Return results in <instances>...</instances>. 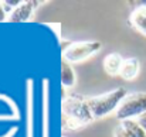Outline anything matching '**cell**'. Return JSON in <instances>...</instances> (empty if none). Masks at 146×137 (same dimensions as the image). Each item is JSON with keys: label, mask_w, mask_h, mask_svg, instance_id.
Masks as SVG:
<instances>
[{"label": "cell", "mask_w": 146, "mask_h": 137, "mask_svg": "<svg viewBox=\"0 0 146 137\" xmlns=\"http://www.w3.org/2000/svg\"><path fill=\"white\" fill-rule=\"evenodd\" d=\"M61 115H62V129L65 132L70 130L75 132L81 127L88 126L91 122L95 120L88 106L87 97L77 93H68L62 97Z\"/></svg>", "instance_id": "obj_1"}, {"label": "cell", "mask_w": 146, "mask_h": 137, "mask_svg": "<svg viewBox=\"0 0 146 137\" xmlns=\"http://www.w3.org/2000/svg\"><path fill=\"white\" fill-rule=\"evenodd\" d=\"M126 95H128L126 89L119 86V88H115L112 91H108L97 96H88L87 102H88V106L91 109L94 119L101 120V119L111 116L112 113L115 115Z\"/></svg>", "instance_id": "obj_2"}, {"label": "cell", "mask_w": 146, "mask_h": 137, "mask_svg": "<svg viewBox=\"0 0 146 137\" xmlns=\"http://www.w3.org/2000/svg\"><path fill=\"white\" fill-rule=\"evenodd\" d=\"M102 49V43L99 40H85V41H72L64 47L61 52L62 61L68 64H81L92 58Z\"/></svg>", "instance_id": "obj_3"}, {"label": "cell", "mask_w": 146, "mask_h": 137, "mask_svg": "<svg viewBox=\"0 0 146 137\" xmlns=\"http://www.w3.org/2000/svg\"><path fill=\"white\" fill-rule=\"evenodd\" d=\"M146 112V92H132L125 96L119 105L115 117L118 122L136 120L141 115Z\"/></svg>", "instance_id": "obj_4"}, {"label": "cell", "mask_w": 146, "mask_h": 137, "mask_svg": "<svg viewBox=\"0 0 146 137\" xmlns=\"http://www.w3.org/2000/svg\"><path fill=\"white\" fill-rule=\"evenodd\" d=\"M46 1H37V0H27V1H21V4L9 16L10 23H23V21H29L33 17V13L40 7V4H44Z\"/></svg>", "instance_id": "obj_5"}, {"label": "cell", "mask_w": 146, "mask_h": 137, "mask_svg": "<svg viewBox=\"0 0 146 137\" xmlns=\"http://www.w3.org/2000/svg\"><path fill=\"white\" fill-rule=\"evenodd\" d=\"M113 137H146V132L136 120L119 122L113 129Z\"/></svg>", "instance_id": "obj_6"}, {"label": "cell", "mask_w": 146, "mask_h": 137, "mask_svg": "<svg viewBox=\"0 0 146 137\" xmlns=\"http://www.w3.org/2000/svg\"><path fill=\"white\" fill-rule=\"evenodd\" d=\"M123 57L119 52H109L104 61H102V67L104 71L109 75V76H119L121 74V68L123 64Z\"/></svg>", "instance_id": "obj_7"}, {"label": "cell", "mask_w": 146, "mask_h": 137, "mask_svg": "<svg viewBox=\"0 0 146 137\" xmlns=\"http://www.w3.org/2000/svg\"><path fill=\"white\" fill-rule=\"evenodd\" d=\"M139 72H141V61L135 57H131V58L123 59L119 76L125 81H133V79H136Z\"/></svg>", "instance_id": "obj_8"}, {"label": "cell", "mask_w": 146, "mask_h": 137, "mask_svg": "<svg viewBox=\"0 0 146 137\" xmlns=\"http://www.w3.org/2000/svg\"><path fill=\"white\" fill-rule=\"evenodd\" d=\"M129 23L136 31H139L146 37V6H139L132 11Z\"/></svg>", "instance_id": "obj_9"}, {"label": "cell", "mask_w": 146, "mask_h": 137, "mask_svg": "<svg viewBox=\"0 0 146 137\" xmlns=\"http://www.w3.org/2000/svg\"><path fill=\"white\" fill-rule=\"evenodd\" d=\"M61 85L65 89H72L77 85V74L71 64L62 61L61 62Z\"/></svg>", "instance_id": "obj_10"}, {"label": "cell", "mask_w": 146, "mask_h": 137, "mask_svg": "<svg viewBox=\"0 0 146 137\" xmlns=\"http://www.w3.org/2000/svg\"><path fill=\"white\" fill-rule=\"evenodd\" d=\"M1 4H3L6 13L10 16V14H11V13H13L20 4H21V1H20V0H3Z\"/></svg>", "instance_id": "obj_11"}, {"label": "cell", "mask_w": 146, "mask_h": 137, "mask_svg": "<svg viewBox=\"0 0 146 137\" xmlns=\"http://www.w3.org/2000/svg\"><path fill=\"white\" fill-rule=\"evenodd\" d=\"M7 20H9V14L6 13V10H4V7H3L1 1H0V23L7 21Z\"/></svg>", "instance_id": "obj_12"}, {"label": "cell", "mask_w": 146, "mask_h": 137, "mask_svg": "<svg viewBox=\"0 0 146 137\" xmlns=\"http://www.w3.org/2000/svg\"><path fill=\"white\" fill-rule=\"evenodd\" d=\"M136 122L139 123V126H141V127L146 132V112L143 113V115H141V116L136 119Z\"/></svg>", "instance_id": "obj_13"}]
</instances>
